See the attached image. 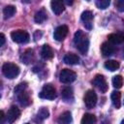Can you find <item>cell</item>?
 <instances>
[{"label":"cell","mask_w":124,"mask_h":124,"mask_svg":"<svg viewBox=\"0 0 124 124\" xmlns=\"http://www.w3.org/2000/svg\"><path fill=\"white\" fill-rule=\"evenodd\" d=\"M25 124H29V123H25Z\"/></svg>","instance_id":"836d02e7"},{"label":"cell","mask_w":124,"mask_h":124,"mask_svg":"<svg viewBox=\"0 0 124 124\" xmlns=\"http://www.w3.org/2000/svg\"><path fill=\"white\" fill-rule=\"evenodd\" d=\"M15 13H16V7L13 5H8L3 9V16H4V18L6 19L12 17L15 15Z\"/></svg>","instance_id":"d6986e66"},{"label":"cell","mask_w":124,"mask_h":124,"mask_svg":"<svg viewBox=\"0 0 124 124\" xmlns=\"http://www.w3.org/2000/svg\"><path fill=\"white\" fill-rule=\"evenodd\" d=\"M39 97L42 98V99H46V100H54L56 98L55 88L51 84L44 85L41 92L39 93Z\"/></svg>","instance_id":"277c9868"},{"label":"cell","mask_w":124,"mask_h":124,"mask_svg":"<svg viewBox=\"0 0 124 124\" xmlns=\"http://www.w3.org/2000/svg\"><path fill=\"white\" fill-rule=\"evenodd\" d=\"M110 98H111L113 106L116 108H119L121 106V93L119 91H113V92H111Z\"/></svg>","instance_id":"ac0fdd59"},{"label":"cell","mask_w":124,"mask_h":124,"mask_svg":"<svg viewBox=\"0 0 124 124\" xmlns=\"http://www.w3.org/2000/svg\"><path fill=\"white\" fill-rule=\"evenodd\" d=\"M68 31H69V29H68L67 25H60L55 29V31L53 33V37L56 41H59V42L63 41L65 39V37L67 36Z\"/></svg>","instance_id":"9c48e42d"},{"label":"cell","mask_w":124,"mask_h":124,"mask_svg":"<svg viewBox=\"0 0 124 124\" xmlns=\"http://www.w3.org/2000/svg\"><path fill=\"white\" fill-rule=\"evenodd\" d=\"M96 116L92 113H85L80 121V124H95Z\"/></svg>","instance_id":"ffe728a7"},{"label":"cell","mask_w":124,"mask_h":124,"mask_svg":"<svg viewBox=\"0 0 124 124\" xmlns=\"http://www.w3.org/2000/svg\"><path fill=\"white\" fill-rule=\"evenodd\" d=\"M105 67L108 70L113 72V71H116L119 68V62L116 61V60H108V61L105 62Z\"/></svg>","instance_id":"7402d4cb"},{"label":"cell","mask_w":124,"mask_h":124,"mask_svg":"<svg viewBox=\"0 0 124 124\" xmlns=\"http://www.w3.org/2000/svg\"><path fill=\"white\" fill-rule=\"evenodd\" d=\"M17 100H18V102L20 103V105L23 106V107L29 106V105L31 104L30 96H29V94H28L27 92H25V90L17 94Z\"/></svg>","instance_id":"5bb4252c"},{"label":"cell","mask_w":124,"mask_h":124,"mask_svg":"<svg viewBox=\"0 0 124 124\" xmlns=\"http://www.w3.org/2000/svg\"><path fill=\"white\" fill-rule=\"evenodd\" d=\"M112 85L115 88H121L123 85V78L120 75H116L112 78Z\"/></svg>","instance_id":"d4e9b609"},{"label":"cell","mask_w":124,"mask_h":124,"mask_svg":"<svg viewBox=\"0 0 124 124\" xmlns=\"http://www.w3.org/2000/svg\"><path fill=\"white\" fill-rule=\"evenodd\" d=\"M61 95H62V98L66 101H69V100H72L73 99V89L71 87H65L62 89L61 91Z\"/></svg>","instance_id":"603a6c76"},{"label":"cell","mask_w":124,"mask_h":124,"mask_svg":"<svg viewBox=\"0 0 124 124\" xmlns=\"http://www.w3.org/2000/svg\"><path fill=\"white\" fill-rule=\"evenodd\" d=\"M5 119L7 120V116L5 115L4 111L1 110V111H0V124H4V123H5Z\"/></svg>","instance_id":"f546056e"},{"label":"cell","mask_w":124,"mask_h":124,"mask_svg":"<svg viewBox=\"0 0 124 124\" xmlns=\"http://www.w3.org/2000/svg\"><path fill=\"white\" fill-rule=\"evenodd\" d=\"M46 19V14L45 10H40L39 12H37L35 14V16H34L35 22H37V23H43Z\"/></svg>","instance_id":"44dd1931"},{"label":"cell","mask_w":124,"mask_h":124,"mask_svg":"<svg viewBox=\"0 0 124 124\" xmlns=\"http://www.w3.org/2000/svg\"><path fill=\"white\" fill-rule=\"evenodd\" d=\"M109 4H110L109 0H98V1H96V6L102 10L107 9L109 6Z\"/></svg>","instance_id":"4316f807"},{"label":"cell","mask_w":124,"mask_h":124,"mask_svg":"<svg viewBox=\"0 0 124 124\" xmlns=\"http://www.w3.org/2000/svg\"><path fill=\"white\" fill-rule=\"evenodd\" d=\"M50 6H51V10L55 15H60L64 12L65 10V6L64 3L60 0H53L50 2Z\"/></svg>","instance_id":"30bf717a"},{"label":"cell","mask_w":124,"mask_h":124,"mask_svg":"<svg viewBox=\"0 0 124 124\" xmlns=\"http://www.w3.org/2000/svg\"><path fill=\"white\" fill-rule=\"evenodd\" d=\"M0 40H1V43H0V46H3L4 44H5V36L3 33L0 34Z\"/></svg>","instance_id":"4dcf8cb0"},{"label":"cell","mask_w":124,"mask_h":124,"mask_svg":"<svg viewBox=\"0 0 124 124\" xmlns=\"http://www.w3.org/2000/svg\"><path fill=\"white\" fill-rule=\"evenodd\" d=\"M92 19H93V14L90 11H84L81 14V20L84 22V26L87 29L92 28V24H91Z\"/></svg>","instance_id":"7c38bea8"},{"label":"cell","mask_w":124,"mask_h":124,"mask_svg":"<svg viewBox=\"0 0 124 124\" xmlns=\"http://www.w3.org/2000/svg\"><path fill=\"white\" fill-rule=\"evenodd\" d=\"M121 124H124V119H123V120L121 121Z\"/></svg>","instance_id":"d6a6232c"},{"label":"cell","mask_w":124,"mask_h":124,"mask_svg":"<svg viewBox=\"0 0 124 124\" xmlns=\"http://www.w3.org/2000/svg\"><path fill=\"white\" fill-rule=\"evenodd\" d=\"M63 61L66 63V64H69V65H76V64H78L79 62V57L75 54V53H67L65 56H64V59Z\"/></svg>","instance_id":"9a60e30c"},{"label":"cell","mask_w":124,"mask_h":124,"mask_svg":"<svg viewBox=\"0 0 124 124\" xmlns=\"http://www.w3.org/2000/svg\"><path fill=\"white\" fill-rule=\"evenodd\" d=\"M48 115H49V112H48L47 108H41L38 111V114H37V116L40 119H46L48 117Z\"/></svg>","instance_id":"484cf974"},{"label":"cell","mask_w":124,"mask_h":124,"mask_svg":"<svg viewBox=\"0 0 124 124\" xmlns=\"http://www.w3.org/2000/svg\"><path fill=\"white\" fill-rule=\"evenodd\" d=\"M34 37H35V40L40 39V38L42 37V32H41V31H36V33H35Z\"/></svg>","instance_id":"1f68e13d"},{"label":"cell","mask_w":124,"mask_h":124,"mask_svg":"<svg viewBox=\"0 0 124 124\" xmlns=\"http://www.w3.org/2000/svg\"><path fill=\"white\" fill-rule=\"evenodd\" d=\"M2 73L6 78L13 79L19 75V67L14 63L7 62L2 66Z\"/></svg>","instance_id":"7a4b0ae2"},{"label":"cell","mask_w":124,"mask_h":124,"mask_svg":"<svg viewBox=\"0 0 124 124\" xmlns=\"http://www.w3.org/2000/svg\"><path fill=\"white\" fill-rule=\"evenodd\" d=\"M19 115H20V110H19V108H18L17 107H16V106H12V107L9 108V110H8V112H7V114H6V116H7V122H8L9 124L14 123V122L18 118Z\"/></svg>","instance_id":"ba28073f"},{"label":"cell","mask_w":124,"mask_h":124,"mask_svg":"<svg viewBox=\"0 0 124 124\" xmlns=\"http://www.w3.org/2000/svg\"><path fill=\"white\" fill-rule=\"evenodd\" d=\"M83 101H84L85 106L88 108H94L97 104V95H96V93L93 90H88L85 93L84 97H83Z\"/></svg>","instance_id":"8992f818"},{"label":"cell","mask_w":124,"mask_h":124,"mask_svg":"<svg viewBox=\"0 0 124 124\" xmlns=\"http://www.w3.org/2000/svg\"><path fill=\"white\" fill-rule=\"evenodd\" d=\"M115 6L119 12H124V0H119L115 2Z\"/></svg>","instance_id":"f1b7e54d"},{"label":"cell","mask_w":124,"mask_h":124,"mask_svg":"<svg viewBox=\"0 0 124 124\" xmlns=\"http://www.w3.org/2000/svg\"><path fill=\"white\" fill-rule=\"evenodd\" d=\"M74 44L76 47L78 49V51L81 52L82 54H85L87 52L89 46V40L87 38V35L82 30H78L75 33Z\"/></svg>","instance_id":"6da1fadb"},{"label":"cell","mask_w":124,"mask_h":124,"mask_svg":"<svg viewBox=\"0 0 124 124\" xmlns=\"http://www.w3.org/2000/svg\"><path fill=\"white\" fill-rule=\"evenodd\" d=\"M26 87H27V83H26V82H21V83H19L18 85H16V87L15 88V93L18 94V93L24 91Z\"/></svg>","instance_id":"83f0119b"},{"label":"cell","mask_w":124,"mask_h":124,"mask_svg":"<svg viewBox=\"0 0 124 124\" xmlns=\"http://www.w3.org/2000/svg\"><path fill=\"white\" fill-rule=\"evenodd\" d=\"M108 42L112 45H119L122 44L124 42V34L122 33H113V34H109L108 37Z\"/></svg>","instance_id":"4fadbf2b"},{"label":"cell","mask_w":124,"mask_h":124,"mask_svg":"<svg viewBox=\"0 0 124 124\" xmlns=\"http://www.w3.org/2000/svg\"><path fill=\"white\" fill-rule=\"evenodd\" d=\"M115 51V48L113 46L112 44H110L109 42H105L102 44L101 46V52L104 56H109L111 54H113V52Z\"/></svg>","instance_id":"8fae6325"},{"label":"cell","mask_w":124,"mask_h":124,"mask_svg":"<svg viewBox=\"0 0 124 124\" xmlns=\"http://www.w3.org/2000/svg\"><path fill=\"white\" fill-rule=\"evenodd\" d=\"M21 60L25 64H29L33 60V50L32 49H27L21 56Z\"/></svg>","instance_id":"cb8c5ba5"},{"label":"cell","mask_w":124,"mask_h":124,"mask_svg":"<svg viewBox=\"0 0 124 124\" xmlns=\"http://www.w3.org/2000/svg\"><path fill=\"white\" fill-rule=\"evenodd\" d=\"M11 38L17 44H26L30 40L29 34L24 30H16L11 33Z\"/></svg>","instance_id":"3957f363"},{"label":"cell","mask_w":124,"mask_h":124,"mask_svg":"<svg viewBox=\"0 0 124 124\" xmlns=\"http://www.w3.org/2000/svg\"><path fill=\"white\" fill-rule=\"evenodd\" d=\"M76 73L70 69H63L59 74V79L63 83H71L74 80H76Z\"/></svg>","instance_id":"5b68a950"},{"label":"cell","mask_w":124,"mask_h":124,"mask_svg":"<svg viewBox=\"0 0 124 124\" xmlns=\"http://www.w3.org/2000/svg\"><path fill=\"white\" fill-rule=\"evenodd\" d=\"M92 83H93V85H95L101 92H103V93L107 92L108 86V82H107L106 78H104V76H102V75H97V76L94 78V79L92 80Z\"/></svg>","instance_id":"52a82bcc"},{"label":"cell","mask_w":124,"mask_h":124,"mask_svg":"<svg viewBox=\"0 0 124 124\" xmlns=\"http://www.w3.org/2000/svg\"><path fill=\"white\" fill-rule=\"evenodd\" d=\"M58 124H71L72 122V114L70 111H65L57 119Z\"/></svg>","instance_id":"e0dca14e"},{"label":"cell","mask_w":124,"mask_h":124,"mask_svg":"<svg viewBox=\"0 0 124 124\" xmlns=\"http://www.w3.org/2000/svg\"><path fill=\"white\" fill-rule=\"evenodd\" d=\"M41 55L44 59L49 60L53 57V50L48 45H44L42 47V50H41Z\"/></svg>","instance_id":"2e32d148"}]
</instances>
